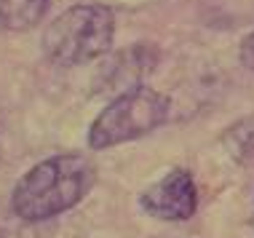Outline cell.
<instances>
[{
  "label": "cell",
  "instance_id": "6da1fadb",
  "mask_svg": "<svg viewBox=\"0 0 254 238\" xmlns=\"http://www.w3.org/2000/svg\"><path fill=\"white\" fill-rule=\"evenodd\" d=\"M97 182L94 161L83 153H62L35 163L16 182L11 195V209L24 220L46 222L91 193Z\"/></svg>",
  "mask_w": 254,
  "mask_h": 238
},
{
  "label": "cell",
  "instance_id": "7a4b0ae2",
  "mask_svg": "<svg viewBox=\"0 0 254 238\" xmlns=\"http://www.w3.org/2000/svg\"><path fill=\"white\" fill-rule=\"evenodd\" d=\"M115 35V16L107 5H72L49 24L43 51L59 67H80L110 51Z\"/></svg>",
  "mask_w": 254,
  "mask_h": 238
},
{
  "label": "cell",
  "instance_id": "3957f363",
  "mask_svg": "<svg viewBox=\"0 0 254 238\" xmlns=\"http://www.w3.org/2000/svg\"><path fill=\"white\" fill-rule=\"evenodd\" d=\"M169 115V99L161 91L139 86L115 97L110 105L97 115L88 131L91 150H107V147L123 145V142L139 139L155 131Z\"/></svg>",
  "mask_w": 254,
  "mask_h": 238
},
{
  "label": "cell",
  "instance_id": "277c9868",
  "mask_svg": "<svg viewBox=\"0 0 254 238\" xmlns=\"http://www.w3.org/2000/svg\"><path fill=\"white\" fill-rule=\"evenodd\" d=\"M155 67H158V51L147 43H136L126 46L121 51H113L107 59H102V64L94 72L91 94L115 99L126 91L139 88Z\"/></svg>",
  "mask_w": 254,
  "mask_h": 238
},
{
  "label": "cell",
  "instance_id": "5b68a950",
  "mask_svg": "<svg viewBox=\"0 0 254 238\" xmlns=\"http://www.w3.org/2000/svg\"><path fill=\"white\" fill-rule=\"evenodd\" d=\"M139 203L150 217L158 220H190L198 209V190L190 172L171 169L163 179H158L139 195Z\"/></svg>",
  "mask_w": 254,
  "mask_h": 238
},
{
  "label": "cell",
  "instance_id": "8992f818",
  "mask_svg": "<svg viewBox=\"0 0 254 238\" xmlns=\"http://www.w3.org/2000/svg\"><path fill=\"white\" fill-rule=\"evenodd\" d=\"M51 0H0V32H24L43 22Z\"/></svg>",
  "mask_w": 254,
  "mask_h": 238
},
{
  "label": "cell",
  "instance_id": "52a82bcc",
  "mask_svg": "<svg viewBox=\"0 0 254 238\" xmlns=\"http://www.w3.org/2000/svg\"><path fill=\"white\" fill-rule=\"evenodd\" d=\"M222 145L233 161H238L241 166H254V115L236 120L222 134Z\"/></svg>",
  "mask_w": 254,
  "mask_h": 238
},
{
  "label": "cell",
  "instance_id": "ba28073f",
  "mask_svg": "<svg viewBox=\"0 0 254 238\" xmlns=\"http://www.w3.org/2000/svg\"><path fill=\"white\" fill-rule=\"evenodd\" d=\"M0 238H51V233L35 220H24L8 206L0 212Z\"/></svg>",
  "mask_w": 254,
  "mask_h": 238
},
{
  "label": "cell",
  "instance_id": "9c48e42d",
  "mask_svg": "<svg viewBox=\"0 0 254 238\" xmlns=\"http://www.w3.org/2000/svg\"><path fill=\"white\" fill-rule=\"evenodd\" d=\"M238 57H241V64L246 67V70L254 72V32L244 38L241 49H238Z\"/></svg>",
  "mask_w": 254,
  "mask_h": 238
},
{
  "label": "cell",
  "instance_id": "30bf717a",
  "mask_svg": "<svg viewBox=\"0 0 254 238\" xmlns=\"http://www.w3.org/2000/svg\"><path fill=\"white\" fill-rule=\"evenodd\" d=\"M252 228H254V217H252Z\"/></svg>",
  "mask_w": 254,
  "mask_h": 238
}]
</instances>
